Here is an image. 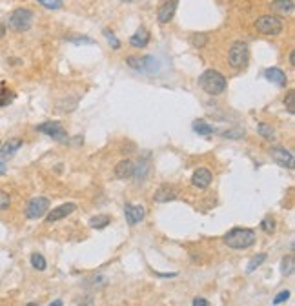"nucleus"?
Instances as JSON below:
<instances>
[{
    "instance_id": "nucleus-12",
    "label": "nucleus",
    "mask_w": 295,
    "mask_h": 306,
    "mask_svg": "<svg viewBox=\"0 0 295 306\" xmlns=\"http://www.w3.org/2000/svg\"><path fill=\"white\" fill-rule=\"evenodd\" d=\"M177 5H179V0H168V2H164L160 7H158V13H157V18L160 24H168L171 18H173L175 11H177Z\"/></svg>"
},
{
    "instance_id": "nucleus-19",
    "label": "nucleus",
    "mask_w": 295,
    "mask_h": 306,
    "mask_svg": "<svg viewBox=\"0 0 295 306\" xmlns=\"http://www.w3.org/2000/svg\"><path fill=\"white\" fill-rule=\"evenodd\" d=\"M257 133L263 139H266V141H275V139H277L275 130L270 126V124H266V122H259V124H257Z\"/></svg>"
},
{
    "instance_id": "nucleus-1",
    "label": "nucleus",
    "mask_w": 295,
    "mask_h": 306,
    "mask_svg": "<svg viewBox=\"0 0 295 306\" xmlns=\"http://www.w3.org/2000/svg\"><path fill=\"white\" fill-rule=\"evenodd\" d=\"M199 86L208 93V95H221L226 90V77L219 73L217 69H206L199 77Z\"/></svg>"
},
{
    "instance_id": "nucleus-2",
    "label": "nucleus",
    "mask_w": 295,
    "mask_h": 306,
    "mask_svg": "<svg viewBox=\"0 0 295 306\" xmlns=\"http://www.w3.org/2000/svg\"><path fill=\"white\" fill-rule=\"evenodd\" d=\"M224 243L233 250H246L255 244V232L250 228H232L224 235Z\"/></svg>"
},
{
    "instance_id": "nucleus-27",
    "label": "nucleus",
    "mask_w": 295,
    "mask_h": 306,
    "mask_svg": "<svg viewBox=\"0 0 295 306\" xmlns=\"http://www.w3.org/2000/svg\"><path fill=\"white\" fill-rule=\"evenodd\" d=\"M31 266H33L35 270H38V272L46 270V259H44V255L33 254V255H31Z\"/></svg>"
},
{
    "instance_id": "nucleus-8",
    "label": "nucleus",
    "mask_w": 295,
    "mask_h": 306,
    "mask_svg": "<svg viewBox=\"0 0 295 306\" xmlns=\"http://www.w3.org/2000/svg\"><path fill=\"white\" fill-rule=\"evenodd\" d=\"M37 132L55 139L58 143H66V141H68V133H66V130L62 128L60 122H44V124H38Z\"/></svg>"
},
{
    "instance_id": "nucleus-29",
    "label": "nucleus",
    "mask_w": 295,
    "mask_h": 306,
    "mask_svg": "<svg viewBox=\"0 0 295 306\" xmlns=\"http://www.w3.org/2000/svg\"><path fill=\"white\" fill-rule=\"evenodd\" d=\"M261 228H263L264 233H274L275 232V221L272 217H264L261 221Z\"/></svg>"
},
{
    "instance_id": "nucleus-6",
    "label": "nucleus",
    "mask_w": 295,
    "mask_h": 306,
    "mask_svg": "<svg viewBox=\"0 0 295 306\" xmlns=\"http://www.w3.org/2000/svg\"><path fill=\"white\" fill-rule=\"evenodd\" d=\"M49 211V199L48 197H33L26 206V217L27 219H40Z\"/></svg>"
},
{
    "instance_id": "nucleus-37",
    "label": "nucleus",
    "mask_w": 295,
    "mask_h": 306,
    "mask_svg": "<svg viewBox=\"0 0 295 306\" xmlns=\"http://www.w3.org/2000/svg\"><path fill=\"white\" fill-rule=\"evenodd\" d=\"M244 133L243 132H226V133H222V137H233V139H239V137H243Z\"/></svg>"
},
{
    "instance_id": "nucleus-36",
    "label": "nucleus",
    "mask_w": 295,
    "mask_h": 306,
    "mask_svg": "<svg viewBox=\"0 0 295 306\" xmlns=\"http://www.w3.org/2000/svg\"><path fill=\"white\" fill-rule=\"evenodd\" d=\"M191 306H210V303L206 301V299H202V297H195L193 303H191Z\"/></svg>"
},
{
    "instance_id": "nucleus-22",
    "label": "nucleus",
    "mask_w": 295,
    "mask_h": 306,
    "mask_svg": "<svg viewBox=\"0 0 295 306\" xmlns=\"http://www.w3.org/2000/svg\"><path fill=\"white\" fill-rule=\"evenodd\" d=\"M110 222H111L110 215H95L90 219V226L93 228V230H102V228H106Z\"/></svg>"
},
{
    "instance_id": "nucleus-33",
    "label": "nucleus",
    "mask_w": 295,
    "mask_h": 306,
    "mask_svg": "<svg viewBox=\"0 0 295 306\" xmlns=\"http://www.w3.org/2000/svg\"><path fill=\"white\" fill-rule=\"evenodd\" d=\"M9 204H11L9 195H7L4 190H0V210H7V208H9Z\"/></svg>"
},
{
    "instance_id": "nucleus-20",
    "label": "nucleus",
    "mask_w": 295,
    "mask_h": 306,
    "mask_svg": "<svg viewBox=\"0 0 295 306\" xmlns=\"http://www.w3.org/2000/svg\"><path fill=\"white\" fill-rule=\"evenodd\" d=\"M191 128H193V132H195V133H199V135H204V137H208V135H211V133H213V126H211V124H208L204 119H199V121H195Z\"/></svg>"
},
{
    "instance_id": "nucleus-16",
    "label": "nucleus",
    "mask_w": 295,
    "mask_h": 306,
    "mask_svg": "<svg viewBox=\"0 0 295 306\" xmlns=\"http://www.w3.org/2000/svg\"><path fill=\"white\" fill-rule=\"evenodd\" d=\"M148 42H149V31H148L146 27H139L137 31L133 33L132 37H130V44H132L133 48H139L143 49L148 46Z\"/></svg>"
},
{
    "instance_id": "nucleus-40",
    "label": "nucleus",
    "mask_w": 295,
    "mask_h": 306,
    "mask_svg": "<svg viewBox=\"0 0 295 306\" xmlns=\"http://www.w3.org/2000/svg\"><path fill=\"white\" fill-rule=\"evenodd\" d=\"M5 173V166H4V162H0V175H4Z\"/></svg>"
},
{
    "instance_id": "nucleus-32",
    "label": "nucleus",
    "mask_w": 295,
    "mask_h": 306,
    "mask_svg": "<svg viewBox=\"0 0 295 306\" xmlns=\"http://www.w3.org/2000/svg\"><path fill=\"white\" fill-rule=\"evenodd\" d=\"M104 35H106V38H108V42L111 44V48H113V49H119V48H121V42L117 40V37L110 31V29H104Z\"/></svg>"
},
{
    "instance_id": "nucleus-18",
    "label": "nucleus",
    "mask_w": 295,
    "mask_h": 306,
    "mask_svg": "<svg viewBox=\"0 0 295 306\" xmlns=\"http://www.w3.org/2000/svg\"><path fill=\"white\" fill-rule=\"evenodd\" d=\"M20 146H22V139H9L7 143L0 144V158L11 157Z\"/></svg>"
},
{
    "instance_id": "nucleus-17",
    "label": "nucleus",
    "mask_w": 295,
    "mask_h": 306,
    "mask_svg": "<svg viewBox=\"0 0 295 306\" xmlns=\"http://www.w3.org/2000/svg\"><path fill=\"white\" fill-rule=\"evenodd\" d=\"M264 77H266L270 82H274V84L281 86V88H285L286 82H288V79H286V73L283 71V69H279V68L264 69Z\"/></svg>"
},
{
    "instance_id": "nucleus-21",
    "label": "nucleus",
    "mask_w": 295,
    "mask_h": 306,
    "mask_svg": "<svg viewBox=\"0 0 295 306\" xmlns=\"http://www.w3.org/2000/svg\"><path fill=\"white\" fill-rule=\"evenodd\" d=\"M15 91L7 90L4 84L0 86V108H4V106H9L11 102L15 101Z\"/></svg>"
},
{
    "instance_id": "nucleus-31",
    "label": "nucleus",
    "mask_w": 295,
    "mask_h": 306,
    "mask_svg": "<svg viewBox=\"0 0 295 306\" xmlns=\"http://www.w3.org/2000/svg\"><path fill=\"white\" fill-rule=\"evenodd\" d=\"M285 106H286V110H288V113H292L294 115L295 113V91H288V95H286L285 99Z\"/></svg>"
},
{
    "instance_id": "nucleus-34",
    "label": "nucleus",
    "mask_w": 295,
    "mask_h": 306,
    "mask_svg": "<svg viewBox=\"0 0 295 306\" xmlns=\"http://www.w3.org/2000/svg\"><path fill=\"white\" fill-rule=\"evenodd\" d=\"M288 299H290V292H288V290L281 292V294H277V296H275L274 305H275V306H277V305H283V303H286Z\"/></svg>"
},
{
    "instance_id": "nucleus-26",
    "label": "nucleus",
    "mask_w": 295,
    "mask_h": 306,
    "mask_svg": "<svg viewBox=\"0 0 295 306\" xmlns=\"http://www.w3.org/2000/svg\"><path fill=\"white\" fill-rule=\"evenodd\" d=\"M190 40L195 48H202V46L208 44V35H206V33H193Z\"/></svg>"
},
{
    "instance_id": "nucleus-35",
    "label": "nucleus",
    "mask_w": 295,
    "mask_h": 306,
    "mask_svg": "<svg viewBox=\"0 0 295 306\" xmlns=\"http://www.w3.org/2000/svg\"><path fill=\"white\" fill-rule=\"evenodd\" d=\"M148 173V166H146V164H139V166H137V168H135V171H133V175H135V177H137V179L139 180H141V179H144V175H146Z\"/></svg>"
},
{
    "instance_id": "nucleus-15",
    "label": "nucleus",
    "mask_w": 295,
    "mask_h": 306,
    "mask_svg": "<svg viewBox=\"0 0 295 306\" xmlns=\"http://www.w3.org/2000/svg\"><path fill=\"white\" fill-rule=\"evenodd\" d=\"M153 199L157 202H169V201H175L177 199V190H175L173 186L169 184H164L160 186L155 193H153Z\"/></svg>"
},
{
    "instance_id": "nucleus-39",
    "label": "nucleus",
    "mask_w": 295,
    "mask_h": 306,
    "mask_svg": "<svg viewBox=\"0 0 295 306\" xmlns=\"http://www.w3.org/2000/svg\"><path fill=\"white\" fill-rule=\"evenodd\" d=\"M290 66H295V51L290 53Z\"/></svg>"
},
{
    "instance_id": "nucleus-25",
    "label": "nucleus",
    "mask_w": 295,
    "mask_h": 306,
    "mask_svg": "<svg viewBox=\"0 0 295 306\" xmlns=\"http://www.w3.org/2000/svg\"><path fill=\"white\" fill-rule=\"evenodd\" d=\"M264 261H266V254H259V255H255V257H253L252 261L248 263L246 272H248V274H252V272H255V270H257L259 266H261V264L264 263Z\"/></svg>"
},
{
    "instance_id": "nucleus-9",
    "label": "nucleus",
    "mask_w": 295,
    "mask_h": 306,
    "mask_svg": "<svg viewBox=\"0 0 295 306\" xmlns=\"http://www.w3.org/2000/svg\"><path fill=\"white\" fill-rule=\"evenodd\" d=\"M270 155L274 158L275 162L283 166V168H288V169H294L295 166V158H294V153L290 150L286 148H272L270 150Z\"/></svg>"
},
{
    "instance_id": "nucleus-23",
    "label": "nucleus",
    "mask_w": 295,
    "mask_h": 306,
    "mask_svg": "<svg viewBox=\"0 0 295 306\" xmlns=\"http://www.w3.org/2000/svg\"><path fill=\"white\" fill-rule=\"evenodd\" d=\"M272 7L281 13H292L294 11V0H274Z\"/></svg>"
},
{
    "instance_id": "nucleus-7",
    "label": "nucleus",
    "mask_w": 295,
    "mask_h": 306,
    "mask_svg": "<svg viewBox=\"0 0 295 306\" xmlns=\"http://www.w3.org/2000/svg\"><path fill=\"white\" fill-rule=\"evenodd\" d=\"M126 64L135 71H141V73H153V71H157L158 62L155 57L146 55V57H128Z\"/></svg>"
},
{
    "instance_id": "nucleus-11",
    "label": "nucleus",
    "mask_w": 295,
    "mask_h": 306,
    "mask_svg": "<svg viewBox=\"0 0 295 306\" xmlns=\"http://www.w3.org/2000/svg\"><path fill=\"white\" fill-rule=\"evenodd\" d=\"M75 210H77V204H73V202L60 204V206H57V208H53V211H48V213H46V221L48 222L62 221V219H66L68 215H71Z\"/></svg>"
},
{
    "instance_id": "nucleus-10",
    "label": "nucleus",
    "mask_w": 295,
    "mask_h": 306,
    "mask_svg": "<svg viewBox=\"0 0 295 306\" xmlns=\"http://www.w3.org/2000/svg\"><path fill=\"white\" fill-rule=\"evenodd\" d=\"M211 180H213V175L208 168H197L191 175V186L197 190H206L211 184Z\"/></svg>"
},
{
    "instance_id": "nucleus-4",
    "label": "nucleus",
    "mask_w": 295,
    "mask_h": 306,
    "mask_svg": "<svg viewBox=\"0 0 295 306\" xmlns=\"http://www.w3.org/2000/svg\"><path fill=\"white\" fill-rule=\"evenodd\" d=\"M248 58H250V48H248V44L243 42V40L233 42L232 48H230V53H228L230 66L235 69H241L248 64Z\"/></svg>"
},
{
    "instance_id": "nucleus-3",
    "label": "nucleus",
    "mask_w": 295,
    "mask_h": 306,
    "mask_svg": "<svg viewBox=\"0 0 295 306\" xmlns=\"http://www.w3.org/2000/svg\"><path fill=\"white\" fill-rule=\"evenodd\" d=\"M255 27H257V31L263 33V35L277 37V35L283 31L285 22L281 20L279 16H275V15H263V16H259V18H257Z\"/></svg>"
},
{
    "instance_id": "nucleus-41",
    "label": "nucleus",
    "mask_w": 295,
    "mask_h": 306,
    "mask_svg": "<svg viewBox=\"0 0 295 306\" xmlns=\"http://www.w3.org/2000/svg\"><path fill=\"white\" fill-rule=\"evenodd\" d=\"M26 306H38V305H35V303H29V305H26Z\"/></svg>"
},
{
    "instance_id": "nucleus-14",
    "label": "nucleus",
    "mask_w": 295,
    "mask_h": 306,
    "mask_svg": "<svg viewBox=\"0 0 295 306\" xmlns=\"http://www.w3.org/2000/svg\"><path fill=\"white\" fill-rule=\"evenodd\" d=\"M133 171H135V164H133L132 160H128V158H124L121 162H117V166L113 168L115 177L121 180H126V179H130V177H133Z\"/></svg>"
},
{
    "instance_id": "nucleus-13",
    "label": "nucleus",
    "mask_w": 295,
    "mask_h": 306,
    "mask_svg": "<svg viewBox=\"0 0 295 306\" xmlns=\"http://www.w3.org/2000/svg\"><path fill=\"white\" fill-rule=\"evenodd\" d=\"M124 215H126V221L130 226H135L137 222H141L146 215V211H144L143 206H133L130 202H126L124 206Z\"/></svg>"
},
{
    "instance_id": "nucleus-24",
    "label": "nucleus",
    "mask_w": 295,
    "mask_h": 306,
    "mask_svg": "<svg viewBox=\"0 0 295 306\" xmlns=\"http://www.w3.org/2000/svg\"><path fill=\"white\" fill-rule=\"evenodd\" d=\"M295 270V259L294 255H286L283 259V263H281V274L283 275H292Z\"/></svg>"
},
{
    "instance_id": "nucleus-30",
    "label": "nucleus",
    "mask_w": 295,
    "mask_h": 306,
    "mask_svg": "<svg viewBox=\"0 0 295 306\" xmlns=\"http://www.w3.org/2000/svg\"><path fill=\"white\" fill-rule=\"evenodd\" d=\"M68 42H73V44H95V40L90 37H86V35H75V37H66Z\"/></svg>"
},
{
    "instance_id": "nucleus-38",
    "label": "nucleus",
    "mask_w": 295,
    "mask_h": 306,
    "mask_svg": "<svg viewBox=\"0 0 295 306\" xmlns=\"http://www.w3.org/2000/svg\"><path fill=\"white\" fill-rule=\"evenodd\" d=\"M5 37V26L4 24H0V38Z\"/></svg>"
},
{
    "instance_id": "nucleus-42",
    "label": "nucleus",
    "mask_w": 295,
    "mask_h": 306,
    "mask_svg": "<svg viewBox=\"0 0 295 306\" xmlns=\"http://www.w3.org/2000/svg\"><path fill=\"white\" fill-rule=\"evenodd\" d=\"M124 2H133V0H124Z\"/></svg>"
},
{
    "instance_id": "nucleus-5",
    "label": "nucleus",
    "mask_w": 295,
    "mask_h": 306,
    "mask_svg": "<svg viewBox=\"0 0 295 306\" xmlns=\"http://www.w3.org/2000/svg\"><path fill=\"white\" fill-rule=\"evenodd\" d=\"M33 24V13L26 7H18L9 15V27L13 31H27Z\"/></svg>"
},
{
    "instance_id": "nucleus-28",
    "label": "nucleus",
    "mask_w": 295,
    "mask_h": 306,
    "mask_svg": "<svg viewBox=\"0 0 295 306\" xmlns=\"http://www.w3.org/2000/svg\"><path fill=\"white\" fill-rule=\"evenodd\" d=\"M38 4H42L46 9H62L64 2L62 0H37Z\"/></svg>"
}]
</instances>
